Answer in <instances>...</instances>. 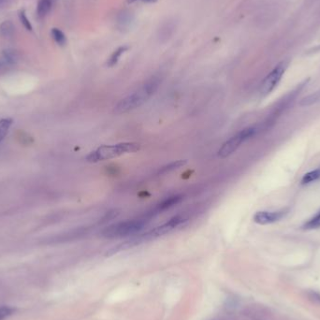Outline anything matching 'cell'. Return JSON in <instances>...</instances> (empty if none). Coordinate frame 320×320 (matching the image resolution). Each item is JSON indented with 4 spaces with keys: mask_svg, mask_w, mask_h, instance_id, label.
I'll use <instances>...</instances> for the list:
<instances>
[{
    "mask_svg": "<svg viewBox=\"0 0 320 320\" xmlns=\"http://www.w3.org/2000/svg\"><path fill=\"white\" fill-rule=\"evenodd\" d=\"M19 19L22 23V25L25 27V28L28 30V31H31L32 30V25L30 23V21L28 20L27 18V14H26V12L25 11H21L19 13Z\"/></svg>",
    "mask_w": 320,
    "mask_h": 320,
    "instance_id": "obj_20",
    "label": "cell"
},
{
    "mask_svg": "<svg viewBox=\"0 0 320 320\" xmlns=\"http://www.w3.org/2000/svg\"><path fill=\"white\" fill-rule=\"evenodd\" d=\"M187 163V160H177V161L172 162V163L162 167L160 171V174H170V173L174 172L175 170H178V169L184 167Z\"/></svg>",
    "mask_w": 320,
    "mask_h": 320,
    "instance_id": "obj_13",
    "label": "cell"
},
{
    "mask_svg": "<svg viewBox=\"0 0 320 320\" xmlns=\"http://www.w3.org/2000/svg\"><path fill=\"white\" fill-rule=\"evenodd\" d=\"M128 46H121L118 49H116L108 59L107 66L110 67L115 66L118 63V61L120 60L121 56L128 51Z\"/></svg>",
    "mask_w": 320,
    "mask_h": 320,
    "instance_id": "obj_11",
    "label": "cell"
},
{
    "mask_svg": "<svg viewBox=\"0 0 320 320\" xmlns=\"http://www.w3.org/2000/svg\"><path fill=\"white\" fill-rule=\"evenodd\" d=\"M319 102H320V90L316 93L312 94L310 96H307L305 97L302 98L300 100L299 104H300V106L302 107L311 106V105L319 103Z\"/></svg>",
    "mask_w": 320,
    "mask_h": 320,
    "instance_id": "obj_15",
    "label": "cell"
},
{
    "mask_svg": "<svg viewBox=\"0 0 320 320\" xmlns=\"http://www.w3.org/2000/svg\"><path fill=\"white\" fill-rule=\"evenodd\" d=\"M52 36H53V40H55V42L60 46H64L67 43V38H66L65 34L58 28L52 29Z\"/></svg>",
    "mask_w": 320,
    "mask_h": 320,
    "instance_id": "obj_19",
    "label": "cell"
},
{
    "mask_svg": "<svg viewBox=\"0 0 320 320\" xmlns=\"http://www.w3.org/2000/svg\"><path fill=\"white\" fill-rule=\"evenodd\" d=\"M12 125H13L12 118H3L0 120V143L4 140V138L9 132V129Z\"/></svg>",
    "mask_w": 320,
    "mask_h": 320,
    "instance_id": "obj_17",
    "label": "cell"
},
{
    "mask_svg": "<svg viewBox=\"0 0 320 320\" xmlns=\"http://www.w3.org/2000/svg\"><path fill=\"white\" fill-rule=\"evenodd\" d=\"M256 132V128H243L242 130H240V132L234 135L233 137H231L229 140H227V142H225L222 146L220 147V149L217 152V156L220 159H226L227 157H229L230 155H232L239 147L242 143H244L246 140H248L249 138H251Z\"/></svg>",
    "mask_w": 320,
    "mask_h": 320,
    "instance_id": "obj_4",
    "label": "cell"
},
{
    "mask_svg": "<svg viewBox=\"0 0 320 320\" xmlns=\"http://www.w3.org/2000/svg\"><path fill=\"white\" fill-rule=\"evenodd\" d=\"M150 221L146 216L139 218V219H132L127 220L123 222H118L112 224L102 231V236L109 239H115V238H123L127 236L134 235L141 231L144 227L147 225V222Z\"/></svg>",
    "mask_w": 320,
    "mask_h": 320,
    "instance_id": "obj_3",
    "label": "cell"
},
{
    "mask_svg": "<svg viewBox=\"0 0 320 320\" xmlns=\"http://www.w3.org/2000/svg\"><path fill=\"white\" fill-rule=\"evenodd\" d=\"M319 179H320V168L304 174V177L302 178L301 183H302V185H308V184H310L312 182H315Z\"/></svg>",
    "mask_w": 320,
    "mask_h": 320,
    "instance_id": "obj_16",
    "label": "cell"
},
{
    "mask_svg": "<svg viewBox=\"0 0 320 320\" xmlns=\"http://www.w3.org/2000/svg\"><path fill=\"white\" fill-rule=\"evenodd\" d=\"M140 149L141 144L138 143H121L113 145H102L91 152L85 160L90 163H96L99 161L116 159L126 154L135 153Z\"/></svg>",
    "mask_w": 320,
    "mask_h": 320,
    "instance_id": "obj_2",
    "label": "cell"
},
{
    "mask_svg": "<svg viewBox=\"0 0 320 320\" xmlns=\"http://www.w3.org/2000/svg\"><path fill=\"white\" fill-rule=\"evenodd\" d=\"M320 227V211L317 213L314 217L309 219L305 224L303 226L304 229L310 230V229H317Z\"/></svg>",
    "mask_w": 320,
    "mask_h": 320,
    "instance_id": "obj_18",
    "label": "cell"
},
{
    "mask_svg": "<svg viewBox=\"0 0 320 320\" xmlns=\"http://www.w3.org/2000/svg\"><path fill=\"white\" fill-rule=\"evenodd\" d=\"M14 312L13 308L10 307H1L0 308V320H4L5 318L9 317L10 315H12Z\"/></svg>",
    "mask_w": 320,
    "mask_h": 320,
    "instance_id": "obj_21",
    "label": "cell"
},
{
    "mask_svg": "<svg viewBox=\"0 0 320 320\" xmlns=\"http://www.w3.org/2000/svg\"><path fill=\"white\" fill-rule=\"evenodd\" d=\"M288 66H289L288 61H282L267 75L266 78L261 83L259 90V93L262 97L266 96L275 89V87L280 82L281 79L284 76L285 72L287 71Z\"/></svg>",
    "mask_w": 320,
    "mask_h": 320,
    "instance_id": "obj_5",
    "label": "cell"
},
{
    "mask_svg": "<svg viewBox=\"0 0 320 320\" xmlns=\"http://www.w3.org/2000/svg\"><path fill=\"white\" fill-rule=\"evenodd\" d=\"M160 83V79L159 77H153L147 80L138 90L121 99L117 105L114 107V112L118 114L126 113L142 106L156 93Z\"/></svg>",
    "mask_w": 320,
    "mask_h": 320,
    "instance_id": "obj_1",
    "label": "cell"
},
{
    "mask_svg": "<svg viewBox=\"0 0 320 320\" xmlns=\"http://www.w3.org/2000/svg\"><path fill=\"white\" fill-rule=\"evenodd\" d=\"M136 1H139V0H128V3H134V2H136ZM142 1H143V0H142Z\"/></svg>",
    "mask_w": 320,
    "mask_h": 320,
    "instance_id": "obj_26",
    "label": "cell"
},
{
    "mask_svg": "<svg viewBox=\"0 0 320 320\" xmlns=\"http://www.w3.org/2000/svg\"><path fill=\"white\" fill-rule=\"evenodd\" d=\"M288 210H281L277 212H267V211H260L256 212L254 215L253 220L255 223L259 225H268L272 224L275 222L280 221L282 218H284Z\"/></svg>",
    "mask_w": 320,
    "mask_h": 320,
    "instance_id": "obj_7",
    "label": "cell"
},
{
    "mask_svg": "<svg viewBox=\"0 0 320 320\" xmlns=\"http://www.w3.org/2000/svg\"><path fill=\"white\" fill-rule=\"evenodd\" d=\"M56 0H39L37 6V14L40 18L45 17L53 9Z\"/></svg>",
    "mask_w": 320,
    "mask_h": 320,
    "instance_id": "obj_9",
    "label": "cell"
},
{
    "mask_svg": "<svg viewBox=\"0 0 320 320\" xmlns=\"http://www.w3.org/2000/svg\"><path fill=\"white\" fill-rule=\"evenodd\" d=\"M318 52H320V45L317 46V47H315V48H312L311 50H309V51L307 52V53H318Z\"/></svg>",
    "mask_w": 320,
    "mask_h": 320,
    "instance_id": "obj_22",
    "label": "cell"
},
{
    "mask_svg": "<svg viewBox=\"0 0 320 320\" xmlns=\"http://www.w3.org/2000/svg\"><path fill=\"white\" fill-rule=\"evenodd\" d=\"M182 200V197L181 196H173V197H170L166 200H162L160 202V204H158L154 210H152L150 213H147L146 217H148L149 219H151L152 217H154L155 215L159 214V213H161V212H164L172 207H174V205L178 204L180 201Z\"/></svg>",
    "mask_w": 320,
    "mask_h": 320,
    "instance_id": "obj_8",
    "label": "cell"
},
{
    "mask_svg": "<svg viewBox=\"0 0 320 320\" xmlns=\"http://www.w3.org/2000/svg\"><path fill=\"white\" fill-rule=\"evenodd\" d=\"M186 221V218L183 215H175L173 218H171L168 222H166L165 224L159 226V227H155L152 230H149L146 233L143 234L140 239L143 240H151V239H155L158 238L160 236H163L165 234L170 233L171 231H173L176 227H179L182 223H184Z\"/></svg>",
    "mask_w": 320,
    "mask_h": 320,
    "instance_id": "obj_6",
    "label": "cell"
},
{
    "mask_svg": "<svg viewBox=\"0 0 320 320\" xmlns=\"http://www.w3.org/2000/svg\"><path fill=\"white\" fill-rule=\"evenodd\" d=\"M20 58V53L14 49H7L3 51V61L7 66L15 65Z\"/></svg>",
    "mask_w": 320,
    "mask_h": 320,
    "instance_id": "obj_10",
    "label": "cell"
},
{
    "mask_svg": "<svg viewBox=\"0 0 320 320\" xmlns=\"http://www.w3.org/2000/svg\"><path fill=\"white\" fill-rule=\"evenodd\" d=\"M144 2H147V3H155V2H157L158 0H143Z\"/></svg>",
    "mask_w": 320,
    "mask_h": 320,
    "instance_id": "obj_25",
    "label": "cell"
},
{
    "mask_svg": "<svg viewBox=\"0 0 320 320\" xmlns=\"http://www.w3.org/2000/svg\"><path fill=\"white\" fill-rule=\"evenodd\" d=\"M15 34V26L11 21H5L0 25V36L9 39Z\"/></svg>",
    "mask_w": 320,
    "mask_h": 320,
    "instance_id": "obj_12",
    "label": "cell"
},
{
    "mask_svg": "<svg viewBox=\"0 0 320 320\" xmlns=\"http://www.w3.org/2000/svg\"><path fill=\"white\" fill-rule=\"evenodd\" d=\"M174 29L175 27L173 23H167L163 25V27H161L160 30V35H159L160 40H163V39H165V40H169L173 36Z\"/></svg>",
    "mask_w": 320,
    "mask_h": 320,
    "instance_id": "obj_14",
    "label": "cell"
},
{
    "mask_svg": "<svg viewBox=\"0 0 320 320\" xmlns=\"http://www.w3.org/2000/svg\"><path fill=\"white\" fill-rule=\"evenodd\" d=\"M6 67H7V65L5 64V62L0 60V71H1V70H3V69H5Z\"/></svg>",
    "mask_w": 320,
    "mask_h": 320,
    "instance_id": "obj_24",
    "label": "cell"
},
{
    "mask_svg": "<svg viewBox=\"0 0 320 320\" xmlns=\"http://www.w3.org/2000/svg\"><path fill=\"white\" fill-rule=\"evenodd\" d=\"M8 1L9 0H0V8L5 7L8 4Z\"/></svg>",
    "mask_w": 320,
    "mask_h": 320,
    "instance_id": "obj_23",
    "label": "cell"
}]
</instances>
